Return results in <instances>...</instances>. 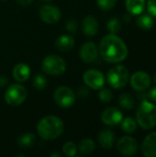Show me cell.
<instances>
[{
  "mask_svg": "<svg viewBox=\"0 0 156 157\" xmlns=\"http://www.w3.org/2000/svg\"><path fill=\"white\" fill-rule=\"evenodd\" d=\"M8 83V80L6 76L4 75H0V87H3L5 86H6Z\"/></svg>",
  "mask_w": 156,
  "mask_h": 157,
  "instance_id": "cell-35",
  "label": "cell"
},
{
  "mask_svg": "<svg viewBox=\"0 0 156 157\" xmlns=\"http://www.w3.org/2000/svg\"><path fill=\"white\" fill-rule=\"evenodd\" d=\"M142 153L146 157H156V132L146 136L142 144Z\"/></svg>",
  "mask_w": 156,
  "mask_h": 157,
  "instance_id": "cell-14",
  "label": "cell"
},
{
  "mask_svg": "<svg viewBox=\"0 0 156 157\" xmlns=\"http://www.w3.org/2000/svg\"><path fill=\"white\" fill-rule=\"evenodd\" d=\"M147 10L152 17H156V0H149L148 1Z\"/></svg>",
  "mask_w": 156,
  "mask_h": 157,
  "instance_id": "cell-31",
  "label": "cell"
},
{
  "mask_svg": "<svg viewBox=\"0 0 156 157\" xmlns=\"http://www.w3.org/2000/svg\"><path fill=\"white\" fill-rule=\"evenodd\" d=\"M107 28L108 29V31L110 32V34H117L120 29H121V25H120V21L119 18L117 17H112L108 20V24H107Z\"/></svg>",
  "mask_w": 156,
  "mask_h": 157,
  "instance_id": "cell-26",
  "label": "cell"
},
{
  "mask_svg": "<svg viewBox=\"0 0 156 157\" xmlns=\"http://www.w3.org/2000/svg\"><path fill=\"white\" fill-rule=\"evenodd\" d=\"M98 98L100 101L104 103H108L112 100L113 98V94L108 88H100L98 92Z\"/></svg>",
  "mask_w": 156,
  "mask_h": 157,
  "instance_id": "cell-28",
  "label": "cell"
},
{
  "mask_svg": "<svg viewBox=\"0 0 156 157\" xmlns=\"http://www.w3.org/2000/svg\"><path fill=\"white\" fill-rule=\"evenodd\" d=\"M136 121L143 130H150L156 126V106L148 99L142 101L136 112Z\"/></svg>",
  "mask_w": 156,
  "mask_h": 157,
  "instance_id": "cell-3",
  "label": "cell"
},
{
  "mask_svg": "<svg viewBox=\"0 0 156 157\" xmlns=\"http://www.w3.org/2000/svg\"><path fill=\"white\" fill-rule=\"evenodd\" d=\"M64 129L63 121L56 116H47L42 118L37 124V132L40 138L44 140H54L61 136Z\"/></svg>",
  "mask_w": 156,
  "mask_h": 157,
  "instance_id": "cell-2",
  "label": "cell"
},
{
  "mask_svg": "<svg viewBox=\"0 0 156 157\" xmlns=\"http://www.w3.org/2000/svg\"><path fill=\"white\" fill-rule=\"evenodd\" d=\"M126 9L131 15L138 16L145 8V0H126Z\"/></svg>",
  "mask_w": 156,
  "mask_h": 157,
  "instance_id": "cell-19",
  "label": "cell"
},
{
  "mask_svg": "<svg viewBox=\"0 0 156 157\" xmlns=\"http://www.w3.org/2000/svg\"><path fill=\"white\" fill-rule=\"evenodd\" d=\"M131 15L129 13V14H126L125 16H124V20L126 21V22H129V21H131Z\"/></svg>",
  "mask_w": 156,
  "mask_h": 157,
  "instance_id": "cell-36",
  "label": "cell"
},
{
  "mask_svg": "<svg viewBox=\"0 0 156 157\" xmlns=\"http://www.w3.org/2000/svg\"><path fill=\"white\" fill-rule=\"evenodd\" d=\"M131 86L136 91H146L151 86L150 75L143 71L134 73L131 77Z\"/></svg>",
  "mask_w": 156,
  "mask_h": 157,
  "instance_id": "cell-10",
  "label": "cell"
},
{
  "mask_svg": "<svg viewBox=\"0 0 156 157\" xmlns=\"http://www.w3.org/2000/svg\"><path fill=\"white\" fill-rule=\"evenodd\" d=\"M63 153L65 156H74L77 153V146L73 142H67L63 146Z\"/></svg>",
  "mask_w": 156,
  "mask_h": 157,
  "instance_id": "cell-27",
  "label": "cell"
},
{
  "mask_svg": "<svg viewBox=\"0 0 156 157\" xmlns=\"http://www.w3.org/2000/svg\"><path fill=\"white\" fill-rule=\"evenodd\" d=\"M79 55L85 63H92L98 56V48L94 42H86L80 48Z\"/></svg>",
  "mask_w": 156,
  "mask_h": 157,
  "instance_id": "cell-13",
  "label": "cell"
},
{
  "mask_svg": "<svg viewBox=\"0 0 156 157\" xmlns=\"http://www.w3.org/2000/svg\"><path fill=\"white\" fill-rule=\"evenodd\" d=\"M27 98V90L26 88L19 84H12L10 85L6 93H5V100L6 104L11 107H17L21 105Z\"/></svg>",
  "mask_w": 156,
  "mask_h": 157,
  "instance_id": "cell-6",
  "label": "cell"
},
{
  "mask_svg": "<svg viewBox=\"0 0 156 157\" xmlns=\"http://www.w3.org/2000/svg\"><path fill=\"white\" fill-rule=\"evenodd\" d=\"M19 5L21 6H29L33 3V0H16Z\"/></svg>",
  "mask_w": 156,
  "mask_h": 157,
  "instance_id": "cell-34",
  "label": "cell"
},
{
  "mask_svg": "<svg viewBox=\"0 0 156 157\" xmlns=\"http://www.w3.org/2000/svg\"><path fill=\"white\" fill-rule=\"evenodd\" d=\"M54 100L58 106L67 109L72 107L75 102V95L74 91L67 86H60L54 92Z\"/></svg>",
  "mask_w": 156,
  "mask_h": 157,
  "instance_id": "cell-7",
  "label": "cell"
},
{
  "mask_svg": "<svg viewBox=\"0 0 156 157\" xmlns=\"http://www.w3.org/2000/svg\"><path fill=\"white\" fill-rule=\"evenodd\" d=\"M95 143L91 139H84L79 143L78 150L82 155H89L95 150Z\"/></svg>",
  "mask_w": 156,
  "mask_h": 157,
  "instance_id": "cell-23",
  "label": "cell"
},
{
  "mask_svg": "<svg viewBox=\"0 0 156 157\" xmlns=\"http://www.w3.org/2000/svg\"><path fill=\"white\" fill-rule=\"evenodd\" d=\"M41 1H44V2H51V1H52V0H41Z\"/></svg>",
  "mask_w": 156,
  "mask_h": 157,
  "instance_id": "cell-39",
  "label": "cell"
},
{
  "mask_svg": "<svg viewBox=\"0 0 156 157\" xmlns=\"http://www.w3.org/2000/svg\"><path fill=\"white\" fill-rule=\"evenodd\" d=\"M117 1L118 0H97V6L100 9L108 11L116 6Z\"/></svg>",
  "mask_w": 156,
  "mask_h": 157,
  "instance_id": "cell-29",
  "label": "cell"
},
{
  "mask_svg": "<svg viewBox=\"0 0 156 157\" xmlns=\"http://www.w3.org/2000/svg\"><path fill=\"white\" fill-rule=\"evenodd\" d=\"M82 29L86 36H95L98 31V21L93 16H86L82 21Z\"/></svg>",
  "mask_w": 156,
  "mask_h": 157,
  "instance_id": "cell-16",
  "label": "cell"
},
{
  "mask_svg": "<svg viewBox=\"0 0 156 157\" xmlns=\"http://www.w3.org/2000/svg\"><path fill=\"white\" fill-rule=\"evenodd\" d=\"M1 1H6V0H1Z\"/></svg>",
  "mask_w": 156,
  "mask_h": 157,
  "instance_id": "cell-40",
  "label": "cell"
},
{
  "mask_svg": "<svg viewBox=\"0 0 156 157\" xmlns=\"http://www.w3.org/2000/svg\"><path fill=\"white\" fill-rule=\"evenodd\" d=\"M153 80H154V82L156 84V74H154V77H153Z\"/></svg>",
  "mask_w": 156,
  "mask_h": 157,
  "instance_id": "cell-38",
  "label": "cell"
},
{
  "mask_svg": "<svg viewBox=\"0 0 156 157\" xmlns=\"http://www.w3.org/2000/svg\"><path fill=\"white\" fill-rule=\"evenodd\" d=\"M32 83H33L34 88L39 91L43 90L47 86V79L43 75H40V74H38L35 75Z\"/></svg>",
  "mask_w": 156,
  "mask_h": 157,
  "instance_id": "cell-25",
  "label": "cell"
},
{
  "mask_svg": "<svg viewBox=\"0 0 156 157\" xmlns=\"http://www.w3.org/2000/svg\"><path fill=\"white\" fill-rule=\"evenodd\" d=\"M116 136L114 132L111 130H103L97 137L98 143L100 146L104 149H110L112 148L114 142H115Z\"/></svg>",
  "mask_w": 156,
  "mask_h": 157,
  "instance_id": "cell-17",
  "label": "cell"
},
{
  "mask_svg": "<svg viewBox=\"0 0 156 157\" xmlns=\"http://www.w3.org/2000/svg\"><path fill=\"white\" fill-rule=\"evenodd\" d=\"M51 156H57V157H61V155L60 154H58V153H54V154H51Z\"/></svg>",
  "mask_w": 156,
  "mask_h": 157,
  "instance_id": "cell-37",
  "label": "cell"
},
{
  "mask_svg": "<svg viewBox=\"0 0 156 157\" xmlns=\"http://www.w3.org/2000/svg\"><path fill=\"white\" fill-rule=\"evenodd\" d=\"M35 135L33 133H24L17 139V145L21 148H29L35 143Z\"/></svg>",
  "mask_w": 156,
  "mask_h": 157,
  "instance_id": "cell-21",
  "label": "cell"
},
{
  "mask_svg": "<svg viewBox=\"0 0 156 157\" xmlns=\"http://www.w3.org/2000/svg\"><path fill=\"white\" fill-rule=\"evenodd\" d=\"M98 52L106 62L111 63L122 62L128 56V48L125 42L116 34L105 36L100 41Z\"/></svg>",
  "mask_w": 156,
  "mask_h": 157,
  "instance_id": "cell-1",
  "label": "cell"
},
{
  "mask_svg": "<svg viewBox=\"0 0 156 157\" xmlns=\"http://www.w3.org/2000/svg\"><path fill=\"white\" fill-rule=\"evenodd\" d=\"M77 28H78L77 22L75 20H74V19H71L69 21H67V23L65 25V29L71 33H76L77 32Z\"/></svg>",
  "mask_w": 156,
  "mask_h": 157,
  "instance_id": "cell-30",
  "label": "cell"
},
{
  "mask_svg": "<svg viewBox=\"0 0 156 157\" xmlns=\"http://www.w3.org/2000/svg\"><path fill=\"white\" fill-rule=\"evenodd\" d=\"M12 75H13V78L17 82H19V83L25 82L30 76V68L28 64L24 63H17V65H15L13 69Z\"/></svg>",
  "mask_w": 156,
  "mask_h": 157,
  "instance_id": "cell-15",
  "label": "cell"
},
{
  "mask_svg": "<svg viewBox=\"0 0 156 157\" xmlns=\"http://www.w3.org/2000/svg\"><path fill=\"white\" fill-rule=\"evenodd\" d=\"M147 96H148V99L156 102V86H154L148 93H147Z\"/></svg>",
  "mask_w": 156,
  "mask_h": 157,
  "instance_id": "cell-33",
  "label": "cell"
},
{
  "mask_svg": "<svg viewBox=\"0 0 156 157\" xmlns=\"http://www.w3.org/2000/svg\"><path fill=\"white\" fill-rule=\"evenodd\" d=\"M83 80L87 86L95 90H99L105 84L104 75L100 71L95 69L86 71L83 75Z\"/></svg>",
  "mask_w": 156,
  "mask_h": 157,
  "instance_id": "cell-8",
  "label": "cell"
},
{
  "mask_svg": "<svg viewBox=\"0 0 156 157\" xmlns=\"http://www.w3.org/2000/svg\"><path fill=\"white\" fill-rule=\"evenodd\" d=\"M56 48L61 52H69L74 46V39L70 35H62L57 38Z\"/></svg>",
  "mask_w": 156,
  "mask_h": 157,
  "instance_id": "cell-18",
  "label": "cell"
},
{
  "mask_svg": "<svg viewBox=\"0 0 156 157\" xmlns=\"http://www.w3.org/2000/svg\"><path fill=\"white\" fill-rule=\"evenodd\" d=\"M39 16L43 22L47 24H54L60 20L62 13L60 8L55 6L43 5L40 8Z\"/></svg>",
  "mask_w": 156,
  "mask_h": 157,
  "instance_id": "cell-9",
  "label": "cell"
},
{
  "mask_svg": "<svg viewBox=\"0 0 156 157\" xmlns=\"http://www.w3.org/2000/svg\"><path fill=\"white\" fill-rule=\"evenodd\" d=\"M42 71L49 75H61L65 72L66 63L59 55L51 54L46 56L41 64Z\"/></svg>",
  "mask_w": 156,
  "mask_h": 157,
  "instance_id": "cell-4",
  "label": "cell"
},
{
  "mask_svg": "<svg viewBox=\"0 0 156 157\" xmlns=\"http://www.w3.org/2000/svg\"><path fill=\"white\" fill-rule=\"evenodd\" d=\"M121 123V129L126 133H132L137 130V122L134 119L128 117L124 120H122Z\"/></svg>",
  "mask_w": 156,
  "mask_h": 157,
  "instance_id": "cell-24",
  "label": "cell"
},
{
  "mask_svg": "<svg viewBox=\"0 0 156 157\" xmlns=\"http://www.w3.org/2000/svg\"><path fill=\"white\" fill-rule=\"evenodd\" d=\"M154 17L150 14H140L136 18V24L143 29H150L154 26Z\"/></svg>",
  "mask_w": 156,
  "mask_h": 157,
  "instance_id": "cell-20",
  "label": "cell"
},
{
  "mask_svg": "<svg viewBox=\"0 0 156 157\" xmlns=\"http://www.w3.org/2000/svg\"><path fill=\"white\" fill-rule=\"evenodd\" d=\"M77 94H78V96H79L80 98H87V96L89 95V91H88V89L86 88V87H80V88L77 90Z\"/></svg>",
  "mask_w": 156,
  "mask_h": 157,
  "instance_id": "cell-32",
  "label": "cell"
},
{
  "mask_svg": "<svg viewBox=\"0 0 156 157\" xmlns=\"http://www.w3.org/2000/svg\"><path fill=\"white\" fill-rule=\"evenodd\" d=\"M130 79L129 70L123 65H117L111 68L107 75V80L108 85L115 88H122L124 87Z\"/></svg>",
  "mask_w": 156,
  "mask_h": 157,
  "instance_id": "cell-5",
  "label": "cell"
},
{
  "mask_svg": "<svg viewBox=\"0 0 156 157\" xmlns=\"http://www.w3.org/2000/svg\"><path fill=\"white\" fill-rule=\"evenodd\" d=\"M119 103L120 107L125 109H132L135 106V100L133 97L128 93H123L120 96Z\"/></svg>",
  "mask_w": 156,
  "mask_h": 157,
  "instance_id": "cell-22",
  "label": "cell"
},
{
  "mask_svg": "<svg viewBox=\"0 0 156 157\" xmlns=\"http://www.w3.org/2000/svg\"><path fill=\"white\" fill-rule=\"evenodd\" d=\"M117 149L122 155L131 156L136 154L138 150V143L131 136H124L118 142Z\"/></svg>",
  "mask_w": 156,
  "mask_h": 157,
  "instance_id": "cell-11",
  "label": "cell"
},
{
  "mask_svg": "<svg viewBox=\"0 0 156 157\" xmlns=\"http://www.w3.org/2000/svg\"><path fill=\"white\" fill-rule=\"evenodd\" d=\"M123 120V115L121 111L117 108H108L106 109L101 115V121L106 125L115 126L120 124Z\"/></svg>",
  "mask_w": 156,
  "mask_h": 157,
  "instance_id": "cell-12",
  "label": "cell"
}]
</instances>
